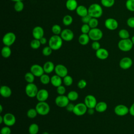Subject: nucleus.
<instances>
[{
    "label": "nucleus",
    "instance_id": "f257e3e1",
    "mask_svg": "<svg viewBox=\"0 0 134 134\" xmlns=\"http://www.w3.org/2000/svg\"><path fill=\"white\" fill-rule=\"evenodd\" d=\"M103 10L102 6L97 3H93L88 8V14L93 18H98L103 15Z\"/></svg>",
    "mask_w": 134,
    "mask_h": 134
},
{
    "label": "nucleus",
    "instance_id": "f03ea898",
    "mask_svg": "<svg viewBox=\"0 0 134 134\" xmlns=\"http://www.w3.org/2000/svg\"><path fill=\"white\" fill-rule=\"evenodd\" d=\"M63 44V39L60 35H53L52 36L49 41L48 46L53 50H58L60 49Z\"/></svg>",
    "mask_w": 134,
    "mask_h": 134
},
{
    "label": "nucleus",
    "instance_id": "7ed1b4c3",
    "mask_svg": "<svg viewBox=\"0 0 134 134\" xmlns=\"http://www.w3.org/2000/svg\"><path fill=\"white\" fill-rule=\"evenodd\" d=\"M133 46V44L131 39L130 38L121 39L118 43V47L119 49L124 52L130 51L132 49Z\"/></svg>",
    "mask_w": 134,
    "mask_h": 134
},
{
    "label": "nucleus",
    "instance_id": "20e7f679",
    "mask_svg": "<svg viewBox=\"0 0 134 134\" xmlns=\"http://www.w3.org/2000/svg\"><path fill=\"white\" fill-rule=\"evenodd\" d=\"M35 108L38 114L42 116L47 115L50 110L49 105L46 102H39L36 104Z\"/></svg>",
    "mask_w": 134,
    "mask_h": 134
},
{
    "label": "nucleus",
    "instance_id": "39448f33",
    "mask_svg": "<svg viewBox=\"0 0 134 134\" xmlns=\"http://www.w3.org/2000/svg\"><path fill=\"white\" fill-rule=\"evenodd\" d=\"M16 39V37L14 32H8L4 35L2 38V42L5 46L10 47L14 43Z\"/></svg>",
    "mask_w": 134,
    "mask_h": 134
},
{
    "label": "nucleus",
    "instance_id": "423d86ee",
    "mask_svg": "<svg viewBox=\"0 0 134 134\" xmlns=\"http://www.w3.org/2000/svg\"><path fill=\"white\" fill-rule=\"evenodd\" d=\"M38 91V87L34 83H28L25 87V93L26 95L31 98L36 97Z\"/></svg>",
    "mask_w": 134,
    "mask_h": 134
},
{
    "label": "nucleus",
    "instance_id": "0eeeda50",
    "mask_svg": "<svg viewBox=\"0 0 134 134\" xmlns=\"http://www.w3.org/2000/svg\"><path fill=\"white\" fill-rule=\"evenodd\" d=\"M88 35L91 40L93 41H99L102 38L103 33L99 28L97 27L91 29Z\"/></svg>",
    "mask_w": 134,
    "mask_h": 134
},
{
    "label": "nucleus",
    "instance_id": "6e6552de",
    "mask_svg": "<svg viewBox=\"0 0 134 134\" xmlns=\"http://www.w3.org/2000/svg\"><path fill=\"white\" fill-rule=\"evenodd\" d=\"M87 109L84 103H80L74 106L73 113L77 116H81L84 115L87 112Z\"/></svg>",
    "mask_w": 134,
    "mask_h": 134
},
{
    "label": "nucleus",
    "instance_id": "1a4fd4ad",
    "mask_svg": "<svg viewBox=\"0 0 134 134\" xmlns=\"http://www.w3.org/2000/svg\"><path fill=\"white\" fill-rule=\"evenodd\" d=\"M67 96L64 95H59L55 99V103L56 105L60 108L65 107L70 103Z\"/></svg>",
    "mask_w": 134,
    "mask_h": 134
},
{
    "label": "nucleus",
    "instance_id": "9d476101",
    "mask_svg": "<svg viewBox=\"0 0 134 134\" xmlns=\"http://www.w3.org/2000/svg\"><path fill=\"white\" fill-rule=\"evenodd\" d=\"M97 103L96 97L92 95H87L84 98V104L86 105L87 108H95Z\"/></svg>",
    "mask_w": 134,
    "mask_h": 134
},
{
    "label": "nucleus",
    "instance_id": "9b49d317",
    "mask_svg": "<svg viewBox=\"0 0 134 134\" xmlns=\"http://www.w3.org/2000/svg\"><path fill=\"white\" fill-rule=\"evenodd\" d=\"M104 25L108 30H115L118 27V23L116 19L113 18H108L105 20Z\"/></svg>",
    "mask_w": 134,
    "mask_h": 134
},
{
    "label": "nucleus",
    "instance_id": "f8f14e48",
    "mask_svg": "<svg viewBox=\"0 0 134 134\" xmlns=\"http://www.w3.org/2000/svg\"><path fill=\"white\" fill-rule=\"evenodd\" d=\"M114 112L117 116H124L129 113V108L125 105L119 104L115 106Z\"/></svg>",
    "mask_w": 134,
    "mask_h": 134
},
{
    "label": "nucleus",
    "instance_id": "ddd939ff",
    "mask_svg": "<svg viewBox=\"0 0 134 134\" xmlns=\"http://www.w3.org/2000/svg\"><path fill=\"white\" fill-rule=\"evenodd\" d=\"M4 124L7 126L10 127L15 125L16 121V119L15 115L12 113H8L3 116Z\"/></svg>",
    "mask_w": 134,
    "mask_h": 134
},
{
    "label": "nucleus",
    "instance_id": "4468645a",
    "mask_svg": "<svg viewBox=\"0 0 134 134\" xmlns=\"http://www.w3.org/2000/svg\"><path fill=\"white\" fill-rule=\"evenodd\" d=\"M54 71L55 74L59 75L62 78H63L64 76L67 75L68 73L67 68L65 65L61 64H59L55 66Z\"/></svg>",
    "mask_w": 134,
    "mask_h": 134
},
{
    "label": "nucleus",
    "instance_id": "2eb2a0df",
    "mask_svg": "<svg viewBox=\"0 0 134 134\" xmlns=\"http://www.w3.org/2000/svg\"><path fill=\"white\" fill-rule=\"evenodd\" d=\"M60 36L63 40L65 41H70L74 38V33L70 29L65 28L62 30Z\"/></svg>",
    "mask_w": 134,
    "mask_h": 134
},
{
    "label": "nucleus",
    "instance_id": "dca6fc26",
    "mask_svg": "<svg viewBox=\"0 0 134 134\" xmlns=\"http://www.w3.org/2000/svg\"><path fill=\"white\" fill-rule=\"evenodd\" d=\"M30 72L36 77H40L44 73L43 66L37 64L31 66Z\"/></svg>",
    "mask_w": 134,
    "mask_h": 134
},
{
    "label": "nucleus",
    "instance_id": "f3484780",
    "mask_svg": "<svg viewBox=\"0 0 134 134\" xmlns=\"http://www.w3.org/2000/svg\"><path fill=\"white\" fill-rule=\"evenodd\" d=\"M119 65L121 69L123 70H127L132 66V60L129 57H124L120 60Z\"/></svg>",
    "mask_w": 134,
    "mask_h": 134
},
{
    "label": "nucleus",
    "instance_id": "a211bd4d",
    "mask_svg": "<svg viewBox=\"0 0 134 134\" xmlns=\"http://www.w3.org/2000/svg\"><path fill=\"white\" fill-rule=\"evenodd\" d=\"M36 97L39 102H46L49 97V92L46 89H40L38 91Z\"/></svg>",
    "mask_w": 134,
    "mask_h": 134
},
{
    "label": "nucleus",
    "instance_id": "6ab92c4d",
    "mask_svg": "<svg viewBox=\"0 0 134 134\" xmlns=\"http://www.w3.org/2000/svg\"><path fill=\"white\" fill-rule=\"evenodd\" d=\"M44 33L43 29L39 26L35 27L32 31V35L34 39L39 40L43 37Z\"/></svg>",
    "mask_w": 134,
    "mask_h": 134
},
{
    "label": "nucleus",
    "instance_id": "aec40b11",
    "mask_svg": "<svg viewBox=\"0 0 134 134\" xmlns=\"http://www.w3.org/2000/svg\"><path fill=\"white\" fill-rule=\"evenodd\" d=\"M96 57L100 60H105L109 56L108 50L105 48H100L96 51Z\"/></svg>",
    "mask_w": 134,
    "mask_h": 134
},
{
    "label": "nucleus",
    "instance_id": "412c9836",
    "mask_svg": "<svg viewBox=\"0 0 134 134\" xmlns=\"http://www.w3.org/2000/svg\"><path fill=\"white\" fill-rule=\"evenodd\" d=\"M0 94L1 96L5 98L9 97L12 94V90L7 85H2L0 88Z\"/></svg>",
    "mask_w": 134,
    "mask_h": 134
},
{
    "label": "nucleus",
    "instance_id": "4be33fe9",
    "mask_svg": "<svg viewBox=\"0 0 134 134\" xmlns=\"http://www.w3.org/2000/svg\"><path fill=\"white\" fill-rule=\"evenodd\" d=\"M43 68L44 73H46V74H49L54 71L55 65L52 62L49 61L44 63L43 65Z\"/></svg>",
    "mask_w": 134,
    "mask_h": 134
},
{
    "label": "nucleus",
    "instance_id": "5701e85b",
    "mask_svg": "<svg viewBox=\"0 0 134 134\" xmlns=\"http://www.w3.org/2000/svg\"><path fill=\"white\" fill-rule=\"evenodd\" d=\"M62 82L63 80L62 79V77L57 74H55L51 77L50 83L54 87H57L61 85Z\"/></svg>",
    "mask_w": 134,
    "mask_h": 134
},
{
    "label": "nucleus",
    "instance_id": "b1692460",
    "mask_svg": "<svg viewBox=\"0 0 134 134\" xmlns=\"http://www.w3.org/2000/svg\"><path fill=\"white\" fill-rule=\"evenodd\" d=\"M66 8L70 11L75 10L78 5L76 0H67L65 3Z\"/></svg>",
    "mask_w": 134,
    "mask_h": 134
},
{
    "label": "nucleus",
    "instance_id": "393cba45",
    "mask_svg": "<svg viewBox=\"0 0 134 134\" xmlns=\"http://www.w3.org/2000/svg\"><path fill=\"white\" fill-rule=\"evenodd\" d=\"M76 13L79 16L82 17L88 15V8L84 5H79L76 9Z\"/></svg>",
    "mask_w": 134,
    "mask_h": 134
},
{
    "label": "nucleus",
    "instance_id": "a878e982",
    "mask_svg": "<svg viewBox=\"0 0 134 134\" xmlns=\"http://www.w3.org/2000/svg\"><path fill=\"white\" fill-rule=\"evenodd\" d=\"M90 38L88 34H82L80 35L78 38V41L79 43L83 46H85L88 43Z\"/></svg>",
    "mask_w": 134,
    "mask_h": 134
},
{
    "label": "nucleus",
    "instance_id": "bb28decb",
    "mask_svg": "<svg viewBox=\"0 0 134 134\" xmlns=\"http://www.w3.org/2000/svg\"><path fill=\"white\" fill-rule=\"evenodd\" d=\"M107 108V104L105 102H99L97 103L95 110L98 113H103L106 110Z\"/></svg>",
    "mask_w": 134,
    "mask_h": 134
},
{
    "label": "nucleus",
    "instance_id": "cd10ccee",
    "mask_svg": "<svg viewBox=\"0 0 134 134\" xmlns=\"http://www.w3.org/2000/svg\"><path fill=\"white\" fill-rule=\"evenodd\" d=\"M12 54V50L10 47L5 46L3 47L1 50V54L4 58H9Z\"/></svg>",
    "mask_w": 134,
    "mask_h": 134
},
{
    "label": "nucleus",
    "instance_id": "c85d7f7f",
    "mask_svg": "<svg viewBox=\"0 0 134 134\" xmlns=\"http://www.w3.org/2000/svg\"><path fill=\"white\" fill-rule=\"evenodd\" d=\"M39 126L37 124H31L28 128L29 134H37L39 131Z\"/></svg>",
    "mask_w": 134,
    "mask_h": 134
},
{
    "label": "nucleus",
    "instance_id": "c756f323",
    "mask_svg": "<svg viewBox=\"0 0 134 134\" xmlns=\"http://www.w3.org/2000/svg\"><path fill=\"white\" fill-rule=\"evenodd\" d=\"M118 36L121 39H128L130 37V34L127 29H121L118 32Z\"/></svg>",
    "mask_w": 134,
    "mask_h": 134
},
{
    "label": "nucleus",
    "instance_id": "7c9ffc66",
    "mask_svg": "<svg viewBox=\"0 0 134 134\" xmlns=\"http://www.w3.org/2000/svg\"><path fill=\"white\" fill-rule=\"evenodd\" d=\"M73 20V18L71 15H66L63 17L62 19V23L65 26H69L72 24Z\"/></svg>",
    "mask_w": 134,
    "mask_h": 134
},
{
    "label": "nucleus",
    "instance_id": "2f4dec72",
    "mask_svg": "<svg viewBox=\"0 0 134 134\" xmlns=\"http://www.w3.org/2000/svg\"><path fill=\"white\" fill-rule=\"evenodd\" d=\"M67 96L69 99L71 101H75L79 98V94L75 91H70L67 94Z\"/></svg>",
    "mask_w": 134,
    "mask_h": 134
},
{
    "label": "nucleus",
    "instance_id": "473e14b6",
    "mask_svg": "<svg viewBox=\"0 0 134 134\" xmlns=\"http://www.w3.org/2000/svg\"><path fill=\"white\" fill-rule=\"evenodd\" d=\"M24 77H25V81L28 83H34L35 81V76L31 72H27L25 74Z\"/></svg>",
    "mask_w": 134,
    "mask_h": 134
},
{
    "label": "nucleus",
    "instance_id": "72a5a7b5",
    "mask_svg": "<svg viewBox=\"0 0 134 134\" xmlns=\"http://www.w3.org/2000/svg\"><path fill=\"white\" fill-rule=\"evenodd\" d=\"M51 31L53 35H60L62 30L60 26L58 24H54L52 26Z\"/></svg>",
    "mask_w": 134,
    "mask_h": 134
},
{
    "label": "nucleus",
    "instance_id": "f704fd0d",
    "mask_svg": "<svg viewBox=\"0 0 134 134\" xmlns=\"http://www.w3.org/2000/svg\"><path fill=\"white\" fill-rule=\"evenodd\" d=\"M51 77L48 75V74H43L40 77V81L43 84L47 85L50 82Z\"/></svg>",
    "mask_w": 134,
    "mask_h": 134
},
{
    "label": "nucleus",
    "instance_id": "c9c22d12",
    "mask_svg": "<svg viewBox=\"0 0 134 134\" xmlns=\"http://www.w3.org/2000/svg\"><path fill=\"white\" fill-rule=\"evenodd\" d=\"M73 82V79L70 75H67L63 78V83L64 84V85L66 86H71Z\"/></svg>",
    "mask_w": 134,
    "mask_h": 134
},
{
    "label": "nucleus",
    "instance_id": "e433bc0d",
    "mask_svg": "<svg viewBox=\"0 0 134 134\" xmlns=\"http://www.w3.org/2000/svg\"><path fill=\"white\" fill-rule=\"evenodd\" d=\"M24 8V4L23 1L15 2L14 5V9L17 12H21Z\"/></svg>",
    "mask_w": 134,
    "mask_h": 134
},
{
    "label": "nucleus",
    "instance_id": "4c0bfd02",
    "mask_svg": "<svg viewBox=\"0 0 134 134\" xmlns=\"http://www.w3.org/2000/svg\"><path fill=\"white\" fill-rule=\"evenodd\" d=\"M30 47L33 49H38L41 46L40 41L39 39H34L30 42Z\"/></svg>",
    "mask_w": 134,
    "mask_h": 134
},
{
    "label": "nucleus",
    "instance_id": "58836bf2",
    "mask_svg": "<svg viewBox=\"0 0 134 134\" xmlns=\"http://www.w3.org/2000/svg\"><path fill=\"white\" fill-rule=\"evenodd\" d=\"M115 0H101L100 3L101 4L105 7H112L115 4Z\"/></svg>",
    "mask_w": 134,
    "mask_h": 134
},
{
    "label": "nucleus",
    "instance_id": "ea45409f",
    "mask_svg": "<svg viewBox=\"0 0 134 134\" xmlns=\"http://www.w3.org/2000/svg\"><path fill=\"white\" fill-rule=\"evenodd\" d=\"M38 113L36 109V108H30L28 110L27 112V116L28 118L32 119L35 118L37 115Z\"/></svg>",
    "mask_w": 134,
    "mask_h": 134
},
{
    "label": "nucleus",
    "instance_id": "a19ab883",
    "mask_svg": "<svg viewBox=\"0 0 134 134\" xmlns=\"http://www.w3.org/2000/svg\"><path fill=\"white\" fill-rule=\"evenodd\" d=\"M125 6L129 11L134 12V0H127Z\"/></svg>",
    "mask_w": 134,
    "mask_h": 134
},
{
    "label": "nucleus",
    "instance_id": "79ce46f5",
    "mask_svg": "<svg viewBox=\"0 0 134 134\" xmlns=\"http://www.w3.org/2000/svg\"><path fill=\"white\" fill-rule=\"evenodd\" d=\"M88 24L91 29L97 28L98 25V21L97 18L92 17Z\"/></svg>",
    "mask_w": 134,
    "mask_h": 134
},
{
    "label": "nucleus",
    "instance_id": "37998d69",
    "mask_svg": "<svg viewBox=\"0 0 134 134\" xmlns=\"http://www.w3.org/2000/svg\"><path fill=\"white\" fill-rule=\"evenodd\" d=\"M91 27L87 24H83L81 27V31L82 34H88L91 30Z\"/></svg>",
    "mask_w": 134,
    "mask_h": 134
},
{
    "label": "nucleus",
    "instance_id": "c03bdc74",
    "mask_svg": "<svg viewBox=\"0 0 134 134\" xmlns=\"http://www.w3.org/2000/svg\"><path fill=\"white\" fill-rule=\"evenodd\" d=\"M52 50H53L48 46L44 47L43 48V49L42 50V53L43 55L47 57V56L50 55L52 53Z\"/></svg>",
    "mask_w": 134,
    "mask_h": 134
},
{
    "label": "nucleus",
    "instance_id": "a18cd8bd",
    "mask_svg": "<svg viewBox=\"0 0 134 134\" xmlns=\"http://www.w3.org/2000/svg\"><path fill=\"white\" fill-rule=\"evenodd\" d=\"M66 92V89L64 86L62 85L57 87V92L59 95H64Z\"/></svg>",
    "mask_w": 134,
    "mask_h": 134
},
{
    "label": "nucleus",
    "instance_id": "49530a36",
    "mask_svg": "<svg viewBox=\"0 0 134 134\" xmlns=\"http://www.w3.org/2000/svg\"><path fill=\"white\" fill-rule=\"evenodd\" d=\"M77 87L80 88V89H83L84 88L86 85H87V82L86 81L84 80V79H82V80H80L78 83H77Z\"/></svg>",
    "mask_w": 134,
    "mask_h": 134
},
{
    "label": "nucleus",
    "instance_id": "de8ad7c7",
    "mask_svg": "<svg viewBox=\"0 0 134 134\" xmlns=\"http://www.w3.org/2000/svg\"><path fill=\"white\" fill-rule=\"evenodd\" d=\"M11 129L9 126H6L3 127L1 129V134H10Z\"/></svg>",
    "mask_w": 134,
    "mask_h": 134
},
{
    "label": "nucleus",
    "instance_id": "09e8293b",
    "mask_svg": "<svg viewBox=\"0 0 134 134\" xmlns=\"http://www.w3.org/2000/svg\"><path fill=\"white\" fill-rule=\"evenodd\" d=\"M127 26L131 28H134V16L130 17L128 18L127 20Z\"/></svg>",
    "mask_w": 134,
    "mask_h": 134
},
{
    "label": "nucleus",
    "instance_id": "8fccbe9b",
    "mask_svg": "<svg viewBox=\"0 0 134 134\" xmlns=\"http://www.w3.org/2000/svg\"><path fill=\"white\" fill-rule=\"evenodd\" d=\"M92 48L94 50H97L99 48H100V44L98 41H93L91 44Z\"/></svg>",
    "mask_w": 134,
    "mask_h": 134
},
{
    "label": "nucleus",
    "instance_id": "3c124183",
    "mask_svg": "<svg viewBox=\"0 0 134 134\" xmlns=\"http://www.w3.org/2000/svg\"><path fill=\"white\" fill-rule=\"evenodd\" d=\"M81 18H81L83 24H88L92 17L88 14V15H86L84 17H81Z\"/></svg>",
    "mask_w": 134,
    "mask_h": 134
},
{
    "label": "nucleus",
    "instance_id": "603ef678",
    "mask_svg": "<svg viewBox=\"0 0 134 134\" xmlns=\"http://www.w3.org/2000/svg\"><path fill=\"white\" fill-rule=\"evenodd\" d=\"M74 105L72 103H69L67 106L65 107L66 109L67 110V111H68L69 112H73L74 108Z\"/></svg>",
    "mask_w": 134,
    "mask_h": 134
},
{
    "label": "nucleus",
    "instance_id": "864d4df0",
    "mask_svg": "<svg viewBox=\"0 0 134 134\" xmlns=\"http://www.w3.org/2000/svg\"><path fill=\"white\" fill-rule=\"evenodd\" d=\"M129 113L131 116L134 117V103L131 105L129 108Z\"/></svg>",
    "mask_w": 134,
    "mask_h": 134
},
{
    "label": "nucleus",
    "instance_id": "5fc2aeb1",
    "mask_svg": "<svg viewBox=\"0 0 134 134\" xmlns=\"http://www.w3.org/2000/svg\"><path fill=\"white\" fill-rule=\"evenodd\" d=\"M39 40H40V43H41V44H45L47 43V39L45 37H43L40 39H39Z\"/></svg>",
    "mask_w": 134,
    "mask_h": 134
},
{
    "label": "nucleus",
    "instance_id": "6e6d98bb",
    "mask_svg": "<svg viewBox=\"0 0 134 134\" xmlns=\"http://www.w3.org/2000/svg\"><path fill=\"white\" fill-rule=\"evenodd\" d=\"M95 108H88L87 109V112L88 113V114L90 115H92L94 114V112H95Z\"/></svg>",
    "mask_w": 134,
    "mask_h": 134
},
{
    "label": "nucleus",
    "instance_id": "4d7b16f0",
    "mask_svg": "<svg viewBox=\"0 0 134 134\" xmlns=\"http://www.w3.org/2000/svg\"><path fill=\"white\" fill-rule=\"evenodd\" d=\"M2 123H4V118L3 116L0 115V124H2Z\"/></svg>",
    "mask_w": 134,
    "mask_h": 134
},
{
    "label": "nucleus",
    "instance_id": "13d9d810",
    "mask_svg": "<svg viewBox=\"0 0 134 134\" xmlns=\"http://www.w3.org/2000/svg\"><path fill=\"white\" fill-rule=\"evenodd\" d=\"M3 111V106L0 105V113H2Z\"/></svg>",
    "mask_w": 134,
    "mask_h": 134
},
{
    "label": "nucleus",
    "instance_id": "bf43d9fd",
    "mask_svg": "<svg viewBox=\"0 0 134 134\" xmlns=\"http://www.w3.org/2000/svg\"><path fill=\"white\" fill-rule=\"evenodd\" d=\"M12 2H19V1H23V0H10Z\"/></svg>",
    "mask_w": 134,
    "mask_h": 134
},
{
    "label": "nucleus",
    "instance_id": "052dcab7",
    "mask_svg": "<svg viewBox=\"0 0 134 134\" xmlns=\"http://www.w3.org/2000/svg\"><path fill=\"white\" fill-rule=\"evenodd\" d=\"M131 40H132V43H133V45H134V35L132 37V38H131Z\"/></svg>",
    "mask_w": 134,
    "mask_h": 134
},
{
    "label": "nucleus",
    "instance_id": "680f3d73",
    "mask_svg": "<svg viewBox=\"0 0 134 134\" xmlns=\"http://www.w3.org/2000/svg\"><path fill=\"white\" fill-rule=\"evenodd\" d=\"M42 134H49L48 132H46V131H44V132H43Z\"/></svg>",
    "mask_w": 134,
    "mask_h": 134
},
{
    "label": "nucleus",
    "instance_id": "e2e57ef3",
    "mask_svg": "<svg viewBox=\"0 0 134 134\" xmlns=\"http://www.w3.org/2000/svg\"><path fill=\"white\" fill-rule=\"evenodd\" d=\"M50 134H55V133H50Z\"/></svg>",
    "mask_w": 134,
    "mask_h": 134
},
{
    "label": "nucleus",
    "instance_id": "0e129e2a",
    "mask_svg": "<svg viewBox=\"0 0 134 134\" xmlns=\"http://www.w3.org/2000/svg\"><path fill=\"white\" fill-rule=\"evenodd\" d=\"M37 134H38V133H37Z\"/></svg>",
    "mask_w": 134,
    "mask_h": 134
}]
</instances>
